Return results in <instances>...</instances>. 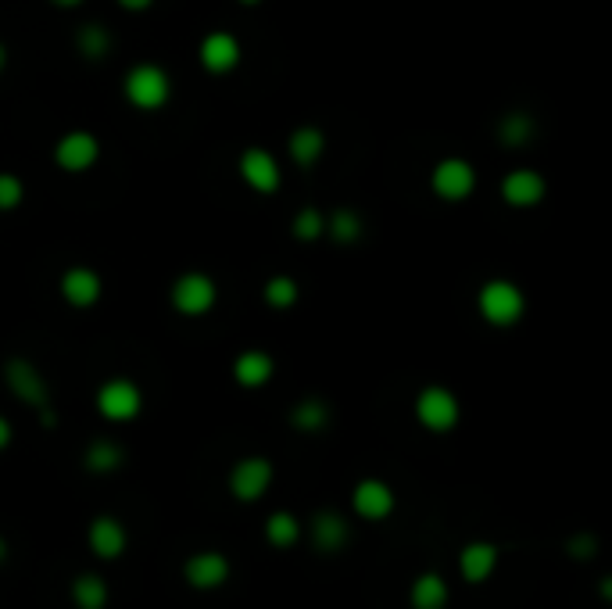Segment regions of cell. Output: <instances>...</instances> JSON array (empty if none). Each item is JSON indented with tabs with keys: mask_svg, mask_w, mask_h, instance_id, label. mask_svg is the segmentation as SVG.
Masks as SVG:
<instances>
[{
	"mask_svg": "<svg viewBox=\"0 0 612 609\" xmlns=\"http://www.w3.org/2000/svg\"><path fill=\"white\" fill-rule=\"evenodd\" d=\"M101 162V140L90 129H68L54 144V165L68 176H83Z\"/></svg>",
	"mask_w": 612,
	"mask_h": 609,
	"instance_id": "ba28073f",
	"label": "cell"
},
{
	"mask_svg": "<svg viewBox=\"0 0 612 609\" xmlns=\"http://www.w3.org/2000/svg\"><path fill=\"white\" fill-rule=\"evenodd\" d=\"M412 409H416L419 427L430 430V434H448V430H455L462 420L459 395L444 384H426L416 395V405H412Z\"/></svg>",
	"mask_w": 612,
	"mask_h": 609,
	"instance_id": "277c9868",
	"label": "cell"
},
{
	"mask_svg": "<svg viewBox=\"0 0 612 609\" xmlns=\"http://www.w3.org/2000/svg\"><path fill=\"white\" fill-rule=\"evenodd\" d=\"M566 549H570L573 559H591L598 552V541H595V534H573Z\"/></svg>",
	"mask_w": 612,
	"mask_h": 609,
	"instance_id": "1f68e13d",
	"label": "cell"
},
{
	"mask_svg": "<svg viewBox=\"0 0 612 609\" xmlns=\"http://www.w3.org/2000/svg\"><path fill=\"white\" fill-rule=\"evenodd\" d=\"M86 545L97 559H119L129 549V534L126 527L115 520V516H94L90 527H86Z\"/></svg>",
	"mask_w": 612,
	"mask_h": 609,
	"instance_id": "e0dca14e",
	"label": "cell"
},
{
	"mask_svg": "<svg viewBox=\"0 0 612 609\" xmlns=\"http://www.w3.org/2000/svg\"><path fill=\"white\" fill-rule=\"evenodd\" d=\"M94 405L108 423H133L144 412V391L129 377H108L97 387Z\"/></svg>",
	"mask_w": 612,
	"mask_h": 609,
	"instance_id": "5b68a950",
	"label": "cell"
},
{
	"mask_svg": "<svg viewBox=\"0 0 612 609\" xmlns=\"http://www.w3.org/2000/svg\"><path fill=\"white\" fill-rule=\"evenodd\" d=\"M8 552H11L8 538H4V534H0V563H4V559H8Z\"/></svg>",
	"mask_w": 612,
	"mask_h": 609,
	"instance_id": "d590c367",
	"label": "cell"
},
{
	"mask_svg": "<svg viewBox=\"0 0 612 609\" xmlns=\"http://www.w3.org/2000/svg\"><path fill=\"white\" fill-rule=\"evenodd\" d=\"M183 577H187V584L197 588V592H215V588H222V584L230 581V559L215 549H201L194 556H187Z\"/></svg>",
	"mask_w": 612,
	"mask_h": 609,
	"instance_id": "9a60e30c",
	"label": "cell"
},
{
	"mask_svg": "<svg viewBox=\"0 0 612 609\" xmlns=\"http://www.w3.org/2000/svg\"><path fill=\"white\" fill-rule=\"evenodd\" d=\"M4 384H8L11 395H15L22 405H29V409L40 412L51 405V384H47V377L40 373V366H33V362L22 359V355L4 362Z\"/></svg>",
	"mask_w": 612,
	"mask_h": 609,
	"instance_id": "52a82bcc",
	"label": "cell"
},
{
	"mask_svg": "<svg viewBox=\"0 0 612 609\" xmlns=\"http://www.w3.org/2000/svg\"><path fill=\"white\" fill-rule=\"evenodd\" d=\"M54 8H61V11H72V8H83L86 0H51Z\"/></svg>",
	"mask_w": 612,
	"mask_h": 609,
	"instance_id": "e575fe53",
	"label": "cell"
},
{
	"mask_svg": "<svg viewBox=\"0 0 612 609\" xmlns=\"http://www.w3.org/2000/svg\"><path fill=\"white\" fill-rule=\"evenodd\" d=\"M298 298H301V287L290 273H276L262 284V301L276 312L294 309V305H298Z\"/></svg>",
	"mask_w": 612,
	"mask_h": 609,
	"instance_id": "484cf974",
	"label": "cell"
},
{
	"mask_svg": "<svg viewBox=\"0 0 612 609\" xmlns=\"http://www.w3.org/2000/svg\"><path fill=\"white\" fill-rule=\"evenodd\" d=\"M122 11H133V15H144V11L154 8V0H115Z\"/></svg>",
	"mask_w": 612,
	"mask_h": 609,
	"instance_id": "d6a6232c",
	"label": "cell"
},
{
	"mask_svg": "<svg viewBox=\"0 0 612 609\" xmlns=\"http://www.w3.org/2000/svg\"><path fill=\"white\" fill-rule=\"evenodd\" d=\"M122 97L136 112H162L172 101V76L158 61H136L122 79Z\"/></svg>",
	"mask_w": 612,
	"mask_h": 609,
	"instance_id": "7a4b0ae2",
	"label": "cell"
},
{
	"mask_svg": "<svg viewBox=\"0 0 612 609\" xmlns=\"http://www.w3.org/2000/svg\"><path fill=\"white\" fill-rule=\"evenodd\" d=\"M272 481H276V466H272L265 455H244V459H237V463L230 466L226 488H230V495L237 498V502H247V506H251V502L265 498Z\"/></svg>",
	"mask_w": 612,
	"mask_h": 609,
	"instance_id": "8992f818",
	"label": "cell"
},
{
	"mask_svg": "<svg viewBox=\"0 0 612 609\" xmlns=\"http://www.w3.org/2000/svg\"><path fill=\"white\" fill-rule=\"evenodd\" d=\"M290 233H294L301 244L323 241V237H326V212H323V208H315V205L298 208V215L290 219Z\"/></svg>",
	"mask_w": 612,
	"mask_h": 609,
	"instance_id": "f546056e",
	"label": "cell"
},
{
	"mask_svg": "<svg viewBox=\"0 0 612 609\" xmlns=\"http://www.w3.org/2000/svg\"><path fill=\"white\" fill-rule=\"evenodd\" d=\"M537 137V119L530 112H509L498 119V140L509 147H527Z\"/></svg>",
	"mask_w": 612,
	"mask_h": 609,
	"instance_id": "83f0119b",
	"label": "cell"
},
{
	"mask_svg": "<svg viewBox=\"0 0 612 609\" xmlns=\"http://www.w3.org/2000/svg\"><path fill=\"white\" fill-rule=\"evenodd\" d=\"M308 541L315 545V552L333 556V552L348 549L351 524L337 513V509H319V513L312 516V524H308Z\"/></svg>",
	"mask_w": 612,
	"mask_h": 609,
	"instance_id": "2e32d148",
	"label": "cell"
},
{
	"mask_svg": "<svg viewBox=\"0 0 612 609\" xmlns=\"http://www.w3.org/2000/svg\"><path fill=\"white\" fill-rule=\"evenodd\" d=\"M240 4H244V8H258V4H262V0H240Z\"/></svg>",
	"mask_w": 612,
	"mask_h": 609,
	"instance_id": "74e56055",
	"label": "cell"
},
{
	"mask_svg": "<svg viewBox=\"0 0 612 609\" xmlns=\"http://www.w3.org/2000/svg\"><path fill=\"white\" fill-rule=\"evenodd\" d=\"M330 416H333V409L326 398H315V395L301 398V402L290 409V427L301 430V434H319V430L330 427Z\"/></svg>",
	"mask_w": 612,
	"mask_h": 609,
	"instance_id": "7402d4cb",
	"label": "cell"
},
{
	"mask_svg": "<svg viewBox=\"0 0 612 609\" xmlns=\"http://www.w3.org/2000/svg\"><path fill=\"white\" fill-rule=\"evenodd\" d=\"M122 463H126V448H122L119 441H111V438L90 441V445H86V452H83V466L90 473H97V477L122 470Z\"/></svg>",
	"mask_w": 612,
	"mask_h": 609,
	"instance_id": "44dd1931",
	"label": "cell"
},
{
	"mask_svg": "<svg viewBox=\"0 0 612 609\" xmlns=\"http://www.w3.org/2000/svg\"><path fill=\"white\" fill-rule=\"evenodd\" d=\"M72 602L79 609H104L108 606V581L101 574H79L72 581Z\"/></svg>",
	"mask_w": 612,
	"mask_h": 609,
	"instance_id": "f1b7e54d",
	"label": "cell"
},
{
	"mask_svg": "<svg viewBox=\"0 0 612 609\" xmlns=\"http://www.w3.org/2000/svg\"><path fill=\"white\" fill-rule=\"evenodd\" d=\"M237 172L240 180L255 194H276L283 187V169H280V158L272 155L269 147H244L237 158Z\"/></svg>",
	"mask_w": 612,
	"mask_h": 609,
	"instance_id": "30bf717a",
	"label": "cell"
},
{
	"mask_svg": "<svg viewBox=\"0 0 612 609\" xmlns=\"http://www.w3.org/2000/svg\"><path fill=\"white\" fill-rule=\"evenodd\" d=\"M111 47H115V40H111L108 26H101V22H86V26H79L76 51L83 54L86 61H104L111 54Z\"/></svg>",
	"mask_w": 612,
	"mask_h": 609,
	"instance_id": "4316f807",
	"label": "cell"
},
{
	"mask_svg": "<svg viewBox=\"0 0 612 609\" xmlns=\"http://www.w3.org/2000/svg\"><path fill=\"white\" fill-rule=\"evenodd\" d=\"M398 506V498H394V488L380 477H366V481H358L355 491H351V509H355L362 520L376 524V520H387Z\"/></svg>",
	"mask_w": 612,
	"mask_h": 609,
	"instance_id": "5bb4252c",
	"label": "cell"
},
{
	"mask_svg": "<svg viewBox=\"0 0 612 609\" xmlns=\"http://www.w3.org/2000/svg\"><path fill=\"white\" fill-rule=\"evenodd\" d=\"M548 194V180H544L541 172L530 169V165H519L512 169L509 176L502 180V198L509 208L516 212H527V208H537Z\"/></svg>",
	"mask_w": 612,
	"mask_h": 609,
	"instance_id": "4fadbf2b",
	"label": "cell"
},
{
	"mask_svg": "<svg viewBox=\"0 0 612 609\" xmlns=\"http://www.w3.org/2000/svg\"><path fill=\"white\" fill-rule=\"evenodd\" d=\"M498 545H491V541H469L466 549L459 552V574L466 577L469 584H484L494 577V570H498Z\"/></svg>",
	"mask_w": 612,
	"mask_h": 609,
	"instance_id": "d6986e66",
	"label": "cell"
},
{
	"mask_svg": "<svg viewBox=\"0 0 612 609\" xmlns=\"http://www.w3.org/2000/svg\"><path fill=\"white\" fill-rule=\"evenodd\" d=\"M476 312L487 326H498V330H509L519 326L527 316V291L516 284V280H505V276H491L480 291H476Z\"/></svg>",
	"mask_w": 612,
	"mask_h": 609,
	"instance_id": "6da1fadb",
	"label": "cell"
},
{
	"mask_svg": "<svg viewBox=\"0 0 612 609\" xmlns=\"http://www.w3.org/2000/svg\"><path fill=\"white\" fill-rule=\"evenodd\" d=\"M301 534H305V527H301L298 516L287 513V509L269 513V520H265V541L276 545V549H294L301 541Z\"/></svg>",
	"mask_w": 612,
	"mask_h": 609,
	"instance_id": "d4e9b609",
	"label": "cell"
},
{
	"mask_svg": "<svg viewBox=\"0 0 612 609\" xmlns=\"http://www.w3.org/2000/svg\"><path fill=\"white\" fill-rule=\"evenodd\" d=\"M362 233H366V223H362V215L355 208H333L326 215V241L333 244H355L362 241Z\"/></svg>",
	"mask_w": 612,
	"mask_h": 609,
	"instance_id": "cb8c5ba5",
	"label": "cell"
},
{
	"mask_svg": "<svg viewBox=\"0 0 612 609\" xmlns=\"http://www.w3.org/2000/svg\"><path fill=\"white\" fill-rule=\"evenodd\" d=\"M287 155L294 158V165H301V169H312V165H319V162H323V155H326V133L319 126L290 129Z\"/></svg>",
	"mask_w": 612,
	"mask_h": 609,
	"instance_id": "ffe728a7",
	"label": "cell"
},
{
	"mask_svg": "<svg viewBox=\"0 0 612 609\" xmlns=\"http://www.w3.org/2000/svg\"><path fill=\"white\" fill-rule=\"evenodd\" d=\"M430 190H434L441 201H448V205H459V201L473 198L476 165L466 162V158H459V155L441 158V162L430 169Z\"/></svg>",
	"mask_w": 612,
	"mask_h": 609,
	"instance_id": "9c48e42d",
	"label": "cell"
},
{
	"mask_svg": "<svg viewBox=\"0 0 612 609\" xmlns=\"http://www.w3.org/2000/svg\"><path fill=\"white\" fill-rule=\"evenodd\" d=\"M169 301L179 316L201 319L219 305V284L212 276L201 273V269H190V273H179L169 287Z\"/></svg>",
	"mask_w": 612,
	"mask_h": 609,
	"instance_id": "3957f363",
	"label": "cell"
},
{
	"mask_svg": "<svg viewBox=\"0 0 612 609\" xmlns=\"http://www.w3.org/2000/svg\"><path fill=\"white\" fill-rule=\"evenodd\" d=\"M451 599L448 592V581L441 574H419L408 588V602L412 609H444Z\"/></svg>",
	"mask_w": 612,
	"mask_h": 609,
	"instance_id": "603a6c76",
	"label": "cell"
},
{
	"mask_svg": "<svg viewBox=\"0 0 612 609\" xmlns=\"http://www.w3.org/2000/svg\"><path fill=\"white\" fill-rule=\"evenodd\" d=\"M58 294L65 305H72V309H94L104 294V280H101V273L90 266H68L58 280Z\"/></svg>",
	"mask_w": 612,
	"mask_h": 609,
	"instance_id": "7c38bea8",
	"label": "cell"
},
{
	"mask_svg": "<svg viewBox=\"0 0 612 609\" xmlns=\"http://www.w3.org/2000/svg\"><path fill=\"white\" fill-rule=\"evenodd\" d=\"M244 58V47L233 33L226 29H215V33H204L201 43H197V61L208 76H230L233 69Z\"/></svg>",
	"mask_w": 612,
	"mask_h": 609,
	"instance_id": "8fae6325",
	"label": "cell"
},
{
	"mask_svg": "<svg viewBox=\"0 0 612 609\" xmlns=\"http://www.w3.org/2000/svg\"><path fill=\"white\" fill-rule=\"evenodd\" d=\"M8 69V47H4V40H0V72Z\"/></svg>",
	"mask_w": 612,
	"mask_h": 609,
	"instance_id": "8d00e7d4",
	"label": "cell"
},
{
	"mask_svg": "<svg viewBox=\"0 0 612 609\" xmlns=\"http://www.w3.org/2000/svg\"><path fill=\"white\" fill-rule=\"evenodd\" d=\"M11 438H15V427H11L8 416H0V452L11 445Z\"/></svg>",
	"mask_w": 612,
	"mask_h": 609,
	"instance_id": "836d02e7",
	"label": "cell"
},
{
	"mask_svg": "<svg viewBox=\"0 0 612 609\" xmlns=\"http://www.w3.org/2000/svg\"><path fill=\"white\" fill-rule=\"evenodd\" d=\"M26 201V183L15 172H0V212H15Z\"/></svg>",
	"mask_w": 612,
	"mask_h": 609,
	"instance_id": "4dcf8cb0",
	"label": "cell"
},
{
	"mask_svg": "<svg viewBox=\"0 0 612 609\" xmlns=\"http://www.w3.org/2000/svg\"><path fill=\"white\" fill-rule=\"evenodd\" d=\"M272 377H276V359L269 352H262V348H247V352H240L233 359V380L240 387H247V391H258Z\"/></svg>",
	"mask_w": 612,
	"mask_h": 609,
	"instance_id": "ac0fdd59",
	"label": "cell"
}]
</instances>
